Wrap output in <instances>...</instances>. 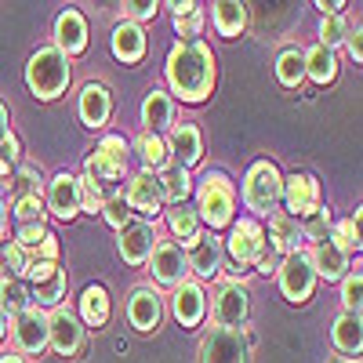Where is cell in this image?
<instances>
[{"label":"cell","instance_id":"cell-1","mask_svg":"<svg viewBox=\"0 0 363 363\" xmlns=\"http://www.w3.org/2000/svg\"><path fill=\"white\" fill-rule=\"evenodd\" d=\"M167 84L182 102H203L215 91V55L203 40H178L167 55Z\"/></svg>","mask_w":363,"mask_h":363},{"label":"cell","instance_id":"cell-2","mask_svg":"<svg viewBox=\"0 0 363 363\" xmlns=\"http://www.w3.org/2000/svg\"><path fill=\"white\" fill-rule=\"evenodd\" d=\"M233 215H236V186L225 171H207L196 189V218L207 222L211 233H215L233 225Z\"/></svg>","mask_w":363,"mask_h":363},{"label":"cell","instance_id":"cell-3","mask_svg":"<svg viewBox=\"0 0 363 363\" xmlns=\"http://www.w3.org/2000/svg\"><path fill=\"white\" fill-rule=\"evenodd\" d=\"M26 84H29V91H33L40 102L58 99L69 87V58L58 48L33 51V55H29V62H26Z\"/></svg>","mask_w":363,"mask_h":363},{"label":"cell","instance_id":"cell-4","mask_svg":"<svg viewBox=\"0 0 363 363\" xmlns=\"http://www.w3.org/2000/svg\"><path fill=\"white\" fill-rule=\"evenodd\" d=\"M280 189H284V174L277 171V164L269 160H258L251 164L247 178H244V203L247 211H255V215H272L280 203Z\"/></svg>","mask_w":363,"mask_h":363},{"label":"cell","instance_id":"cell-5","mask_svg":"<svg viewBox=\"0 0 363 363\" xmlns=\"http://www.w3.org/2000/svg\"><path fill=\"white\" fill-rule=\"evenodd\" d=\"M128 157H131V145L120 135H106L95 149H91L84 174H91L95 182H102L106 189H113L116 182L124 178V171H128Z\"/></svg>","mask_w":363,"mask_h":363},{"label":"cell","instance_id":"cell-6","mask_svg":"<svg viewBox=\"0 0 363 363\" xmlns=\"http://www.w3.org/2000/svg\"><path fill=\"white\" fill-rule=\"evenodd\" d=\"M280 291L287 301H294V306H301V301H309L313 291H316V269L309 262V251H294V255H284L280 262Z\"/></svg>","mask_w":363,"mask_h":363},{"label":"cell","instance_id":"cell-7","mask_svg":"<svg viewBox=\"0 0 363 363\" xmlns=\"http://www.w3.org/2000/svg\"><path fill=\"white\" fill-rule=\"evenodd\" d=\"M222 247H225V255L233 258V269L244 272L247 265L258 262V255H262V247H265V229H262V222H258V218H240V222H233L229 240H222Z\"/></svg>","mask_w":363,"mask_h":363},{"label":"cell","instance_id":"cell-8","mask_svg":"<svg viewBox=\"0 0 363 363\" xmlns=\"http://www.w3.org/2000/svg\"><path fill=\"white\" fill-rule=\"evenodd\" d=\"M280 200H284V207H287V215L298 218V222L309 218V215H316V211L323 207L316 174H309V171L287 174V178H284V189H280Z\"/></svg>","mask_w":363,"mask_h":363},{"label":"cell","instance_id":"cell-9","mask_svg":"<svg viewBox=\"0 0 363 363\" xmlns=\"http://www.w3.org/2000/svg\"><path fill=\"white\" fill-rule=\"evenodd\" d=\"M247 352H251V342L244 330L215 327L200 342V363H247Z\"/></svg>","mask_w":363,"mask_h":363},{"label":"cell","instance_id":"cell-10","mask_svg":"<svg viewBox=\"0 0 363 363\" xmlns=\"http://www.w3.org/2000/svg\"><path fill=\"white\" fill-rule=\"evenodd\" d=\"M84 342H87V327L80 323V316L62 309V306L51 309V316H48V345L58 356H77L84 349Z\"/></svg>","mask_w":363,"mask_h":363},{"label":"cell","instance_id":"cell-11","mask_svg":"<svg viewBox=\"0 0 363 363\" xmlns=\"http://www.w3.org/2000/svg\"><path fill=\"white\" fill-rule=\"evenodd\" d=\"M11 342L22 356H40L48 349V313L37 309V306H29L26 313H18L11 323Z\"/></svg>","mask_w":363,"mask_h":363},{"label":"cell","instance_id":"cell-12","mask_svg":"<svg viewBox=\"0 0 363 363\" xmlns=\"http://www.w3.org/2000/svg\"><path fill=\"white\" fill-rule=\"evenodd\" d=\"M186 269L196 272L200 280H215L218 272L225 269V247H222V236L215 233H200L193 244L186 247Z\"/></svg>","mask_w":363,"mask_h":363},{"label":"cell","instance_id":"cell-13","mask_svg":"<svg viewBox=\"0 0 363 363\" xmlns=\"http://www.w3.org/2000/svg\"><path fill=\"white\" fill-rule=\"evenodd\" d=\"M149 272H153V280L160 287H178L182 280H186V251H182V244H174V240H157L153 255H149Z\"/></svg>","mask_w":363,"mask_h":363},{"label":"cell","instance_id":"cell-14","mask_svg":"<svg viewBox=\"0 0 363 363\" xmlns=\"http://www.w3.org/2000/svg\"><path fill=\"white\" fill-rule=\"evenodd\" d=\"M247 287L240 284V280H225L215 294V323L225 327V330H240L247 320V309H251V301H247Z\"/></svg>","mask_w":363,"mask_h":363},{"label":"cell","instance_id":"cell-15","mask_svg":"<svg viewBox=\"0 0 363 363\" xmlns=\"http://www.w3.org/2000/svg\"><path fill=\"white\" fill-rule=\"evenodd\" d=\"M116 247H120V258H124L128 265H145L149 262V255H153V247H157V229H153V222H128L124 229L116 233Z\"/></svg>","mask_w":363,"mask_h":363},{"label":"cell","instance_id":"cell-16","mask_svg":"<svg viewBox=\"0 0 363 363\" xmlns=\"http://www.w3.org/2000/svg\"><path fill=\"white\" fill-rule=\"evenodd\" d=\"M124 203L131 207V215L138 211V215H145V218H157L160 207H164V196H160V186H157V174L142 167V171L128 182Z\"/></svg>","mask_w":363,"mask_h":363},{"label":"cell","instance_id":"cell-17","mask_svg":"<svg viewBox=\"0 0 363 363\" xmlns=\"http://www.w3.org/2000/svg\"><path fill=\"white\" fill-rule=\"evenodd\" d=\"M164 145H167V157H174V164L186 167V171L196 167L200 157H203V138L193 124H171Z\"/></svg>","mask_w":363,"mask_h":363},{"label":"cell","instance_id":"cell-18","mask_svg":"<svg viewBox=\"0 0 363 363\" xmlns=\"http://www.w3.org/2000/svg\"><path fill=\"white\" fill-rule=\"evenodd\" d=\"M48 211L55 218H62V222H69V218H77L80 215V186H77V178L73 174H55L51 182H48Z\"/></svg>","mask_w":363,"mask_h":363},{"label":"cell","instance_id":"cell-19","mask_svg":"<svg viewBox=\"0 0 363 363\" xmlns=\"http://www.w3.org/2000/svg\"><path fill=\"white\" fill-rule=\"evenodd\" d=\"M77 113L84 120V128H106L109 116H113V95L106 84H84L80 91V102H77Z\"/></svg>","mask_w":363,"mask_h":363},{"label":"cell","instance_id":"cell-20","mask_svg":"<svg viewBox=\"0 0 363 363\" xmlns=\"http://www.w3.org/2000/svg\"><path fill=\"white\" fill-rule=\"evenodd\" d=\"M171 313L182 327H196L207 313V298H203V287L196 280H182L171 294Z\"/></svg>","mask_w":363,"mask_h":363},{"label":"cell","instance_id":"cell-21","mask_svg":"<svg viewBox=\"0 0 363 363\" xmlns=\"http://www.w3.org/2000/svg\"><path fill=\"white\" fill-rule=\"evenodd\" d=\"M160 316H164V306H160V294L153 287H135L131 291V301H128V320L135 330L149 335V330L160 327Z\"/></svg>","mask_w":363,"mask_h":363},{"label":"cell","instance_id":"cell-22","mask_svg":"<svg viewBox=\"0 0 363 363\" xmlns=\"http://www.w3.org/2000/svg\"><path fill=\"white\" fill-rule=\"evenodd\" d=\"M55 48L62 51L66 58L69 55H80L87 48V22L77 8H66L62 15L55 18Z\"/></svg>","mask_w":363,"mask_h":363},{"label":"cell","instance_id":"cell-23","mask_svg":"<svg viewBox=\"0 0 363 363\" xmlns=\"http://www.w3.org/2000/svg\"><path fill=\"white\" fill-rule=\"evenodd\" d=\"M142 124H145L149 135L171 131V124H174V102H171L167 91L153 87V91L145 95V102H142Z\"/></svg>","mask_w":363,"mask_h":363},{"label":"cell","instance_id":"cell-24","mask_svg":"<svg viewBox=\"0 0 363 363\" xmlns=\"http://www.w3.org/2000/svg\"><path fill=\"white\" fill-rule=\"evenodd\" d=\"M109 48H113V55H116L124 66L142 62V55H145V33H142V26L120 22V26L113 29V37H109Z\"/></svg>","mask_w":363,"mask_h":363},{"label":"cell","instance_id":"cell-25","mask_svg":"<svg viewBox=\"0 0 363 363\" xmlns=\"http://www.w3.org/2000/svg\"><path fill=\"white\" fill-rule=\"evenodd\" d=\"M265 240H269V244L277 247L280 255H294L298 244H301V222L291 218L287 211H272V215H269V233H265Z\"/></svg>","mask_w":363,"mask_h":363},{"label":"cell","instance_id":"cell-26","mask_svg":"<svg viewBox=\"0 0 363 363\" xmlns=\"http://www.w3.org/2000/svg\"><path fill=\"white\" fill-rule=\"evenodd\" d=\"M309 262H313V269H316V280L323 277V280H342L345 272H349V255H342L330 240H323V244H313V251H309Z\"/></svg>","mask_w":363,"mask_h":363},{"label":"cell","instance_id":"cell-27","mask_svg":"<svg viewBox=\"0 0 363 363\" xmlns=\"http://www.w3.org/2000/svg\"><path fill=\"white\" fill-rule=\"evenodd\" d=\"M330 342H335V349L342 356L356 359L359 349H363V323H359V316L356 313H342L335 320V327H330Z\"/></svg>","mask_w":363,"mask_h":363},{"label":"cell","instance_id":"cell-28","mask_svg":"<svg viewBox=\"0 0 363 363\" xmlns=\"http://www.w3.org/2000/svg\"><path fill=\"white\" fill-rule=\"evenodd\" d=\"M157 186H160V196L164 203H186V196L193 193V178L186 167H178V164H164L160 174H157Z\"/></svg>","mask_w":363,"mask_h":363},{"label":"cell","instance_id":"cell-29","mask_svg":"<svg viewBox=\"0 0 363 363\" xmlns=\"http://www.w3.org/2000/svg\"><path fill=\"white\" fill-rule=\"evenodd\" d=\"M80 323L84 327H106L109 323V294L102 284H91L80 294Z\"/></svg>","mask_w":363,"mask_h":363},{"label":"cell","instance_id":"cell-30","mask_svg":"<svg viewBox=\"0 0 363 363\" xmlns=\"http://www.w3.org/2000/svg\"><path fill=\"white\" fill-rule=\"evenodd\" d=\"M29 298H33L37 309H58V306H62V298H66V272L55 269L51 277H44L40 284L29 287Z\"/></svg>","mask_w":363,"mask_h":363},{"label":"cell","instance_id":"cell-31","mask_svg":"<svg viewBox=\"0 0 363 363\" xmlns=\"http://www.w3.org/2000/svg\"><path fill=\"white\" fill-rule=\"evenodd\" d=\"M211 18H215V29L222 37H240V29L247 26V8L236 4V0H218Z\"/></svg>","mask_w":363,"mask_h":363},{"label":"cell","instance_id":"cell-32","mask_svg":"<svg viewBox=\"0 0 363 363\" xmlns=\"http://www.w3.org/2000/svg\"><path fill=\"white\" fill-rule=\"evenodd\" d=\"M306 55V77H313L316 84H330L338 77V58L335 51H327V48H313V51H301Z\"/></svg>","mask_w":363,"mask_h":363},{"label":"cell","instance_id":"cell-33","mask_svg":"<svg viewBox=\"0 0 363 363\" xmlns=\"http://www.w3.org/2000/svg\"><path fill=\"white\" fill-rule=\"evenodd\" d=\"M167 225H171L174 240H182L186 247L200 236V218H196V211H193V207H186V203H174V207L167 211Z\"/></svg>","mask_w":363,"mask_h":363},{"label":"cell","instance_id":"cell-34","mask_svg":"<svg viewBox=\"0 0 363 363\" xmlns=\"http://www.w3.org/2000/svg\"><path fill=\"white\" fill-rule=\"evenodd\" d=\"M33 306V298H29V287L26 280H0V309L8 316H18Z\"/></svg>","mask_w":363,"mask_h":363},{"label":"cell","instance_id":"cell-35","mask_svg":"<svg viewBox=\"0 0 363 363\" xmlns=\"http://www.w3.org/2000/svg\"><path fill=\"white\" fill-rule=\"evenodd\" d=\"M135 153H138V160L145 164V171H153V167H164V164H167V145H164L160 135L142 131V135L135 138Z\"/></svg>","mask_w":363,"mask_h":363},{"label":"cell","instance_id":"cell-36","mask_svg":"<svg viewBox=\"0 0 363 363\" xmlns=\"http://www.w3.org/2000/svg\"><path fill=\"white\" fill-rule=\"evenodd\" d=\"M40 171L29 167V164H18L11 171V182H8V196L18 200V196H40Z\"/></svg>","mask_w":363,"mask_h":363},{"label":"cell","instance_id":"cell-37","mask_svg":"<svg viewBox=\"0 0 363 363\" xmlns=\"http://www.w3.org/2000/svg\"><path fill=\"white\" fill-rule=\"evenodd\" d=\"M29 258L15 240H0V280H22Z\"/></svg>","mask_w":363,"mask_h":363},{"label":"cell","instance_id":"cell-38","mask_svg":"<svg viewBox=\"0 0 363 363\" xmlns=\"http://www.w3.org/2000/svg\"><path fill=\"white\" fill-rule=\"evenodd\" d=\"M277 80H280L284 87H298L301 80H306V55L294 51V48H287V51L277 58Z\"/></svg>","mask_w":363,"mask_h":363},{"label":"cell","instance_id":"cell-39","mask_svg":"<svg viewBox=\"0 0 363 363\" xmlns=\"http://www.w3.org/2000/svg\"><path fill=\"white\" fill-rule=\"evenodd\" d=\"M330 244H335L342 255H352V251H359V211L352 218H342V222H335V229H330Z\"/></svg>","mask_w":363,"mask_h":363},{"label":"cell","instance_id":"cell-40","mask_svg":"<svg viewBox=\"0 0 363 363\" xmlns=\"http://www.w3.org/2000/svg\"><path fill=\"white\" fill-rule=\"evenodd\" d=\"M77 186H80V211H91V215H95V211H102L106 200L113 196V193L102 186V182H95L91 174H80Z\"/></svg>","mask_w":363,"mask_h":363},{"label":"cell","instance_id":"cell-41","mask_svg":"<svg viewBox=\"0 0 363 363\" xmlns=\"http://www.w3.org/2000/svg\"><path fill=\"white\" fill-rule=\"evenodd\" d=\"M345 29H349V22H345L342 15H327L323 26H320V48L335 51V48L345 40Z\"/></svg>","mask_w":363,"mask_h":363},{"label":"cell","instance_id":"cell-42","mask_svg":"<svg viewBox=\"0 0 363 363\" xmlns=\"http://www.w3.org/2000/svg\"><path fill=\"white\" fill-rule=\"evenodd\" d=\"M11 215L18 218V225L44 222V200L40 196H18V200H11Z\"/></svg>","mask_w":363,"mask_h":363},{"label":"cell","instance_id":"cell-43","mask_svg":"<svg viewBox=\"0 0 363 363\" xmlns=\"http://www.w3.org/2000/svg\"><path fill=\"white\" fill-rule=\"evenodd\" d=\"M359 294H363L359 269L356 272H345V277H342V306H345V313H356L359 316Z\"/></svg>","mask_w":363,"mask_h":363},{"label":"cell","instance_id":"cell-44","mask_svg":"<svg viewBox=\"0 0 363 363\" xmlns=\"http://www.w3.org/2000/svg\"><path fill=\"white\" fill-rule=\"evenodd\" d=\"M301 236L313 240V244H323V240L330 236V218H327V211H323V207L316 211V215L301 218Z\"/></svg>","mask_w":363,"mask_h":363},{"label":"cell","instance_id":"cell-45","mask_svg":"<svg viewBox=\"0 0 363 363\" xmlns=\"http://www.w3.org/2000/svg\"><path fill=\"white\" fill-rule=\"evenodd\" d=\"M102 218L120 233V229H124V225L131 222V207L124 203V196H109V200H106V207H102Z\"/></svg>","mask_w":363,"mask_h":363},{"label":"cell","instance_id":"cell-46","mask_svg":"<svg viewBox=\"0 0 363 363\" xmlns=\"http://www.w3.org/2000/svg\"><path fill=\"white\" fill-rule=\"evenodd\" d=\"M157 0H128L124 8H120V15H124V22H131V26H138V22H149L157 15Z\"/></svg>","mask_w":363,"mask_h":363},{"label":"cell","instance_id":"cell-47","mask_svg":"<svg viewBox=\"0 0 363 363\" xmlns=\"http://www.w3.org/2000/svg\"><path fill=\"white\" fill-rule=\"evenodd\" d=\"M48 236V229H44V222H26V225H18V233H15V244L22 247V251H37V244Z\"/></svg>","mask_w":363,"mask_h":363},{"label":"cell","instance_id":"cell-48","mask_svg":"<svg viewBox=\"0 0 363 363\" xmlns=\"http://www.w3.org/2000/svg\"><path fill=\"white\" fill-rule=\"evenodd\" d=\"M174 29H178V37H186V44L196 40V37H200V29H203V11L193 8L189 15H178V18H174Z\"/></svg>","mask_w":363,"mask_h":363},{"label":"cell","instance_id":"cell-49","mask_svg":"<svg viewBox=\"0 0 363 363\" xmlns=\"http://www.w3.org/2000/svg\"><path fill=\"white\" fill-rule=\"evenodd\" d=\"M280 262H284V255H280V251H277V247H272L269 240H265V247H262V255H258L255 269H258V272H265V277H269V272H277V269H280Z\"/></svg>","mask_w":363,"mask_h":363},{"label":"cell","instance_id":"cell-50","mask_svg":"<svg viewBox=\"0 0 363 363\" xmlns=\"http://www.w3.org/2000/svg\"><path fill=\"white\" fill-rule=\"evenodd\" d=\"M0 160H8L11 167H18V160H22V145H18L15 131H8L4 142H0Z\"/></svg>","mask_w":363,"mask_h":363},{"label":"cell","instance_id":"cell-51","mask_svg":"<svg viewBox=\"0 0 363 363\" xmlns=\"http://www.w3.org/2000/svg\"><path fill=\"white\" fill-rule=\"evenodd\" d=\"M342 44L349 48V55L356 58V62H363V40H359V22L345 29V40H342Z\"/></svg>","mask_w":363,"mask_h":363},{"label":"cell","instance_id":"cell-52","mask_svg":"<svg viewBox=\"0 0 363 363\" xmlns=\"http://www.w3.org/2000/svg\"><path fill=\"white\" fill-rule=\"evenodd\" d=\"M33 255H37V262H55V258H58V236H51V233H48V236L40 240V244H37V251H33Z\"/></svg>","mask_w":363,"mask_h":363},{"label":"cell","instance_id":"cell-53","mask_svg":"<svg viewBox=\"0 0 363 363\" xmlns=\"http://www.w3.org/2000/svg\"><path fill=\"white\" fill-rule=\"evenodd\" d=\"M4 233H8V193L0 189V240H4Z\"/></svg>","mask_w":363,"mask_h":363},{"label":"cell","instance_id":"cell-54","mask_svg":"<svg viewBox=\"0 0 363 363\" xmlns=\"http://www.w3.org/2000/svg\"><path fill=\"white\" fill-rule=\"evenodd\" d=\"M11 131V116H8V106L0 102V142H4V135Z\"/></svg>","mask_w":363,"mask_h":363},{"label":"cell","instance_id":"cell-55","mask_svg":"<svg viewBox=\"0 0 363 363\" xmlns=\"http://www.w3.org/2000/svg\"><path fill=\"white\" fill-rule=\"evenodd\" d=\"M193 8H200V4H193V0H182V4H171V11H174V18H178V15H189Z\"/></svg>","mask_w":363,"mask_h":363},{"label":"cell","instance_id":"cell-56","mask_svg":"<svg viewBox=\"0 0 363 363\" xmlns=\"http://www.w3.org/2000/svg\"><path fill=\"white\" fill-rule=\"evenodd\" d=\"M8 323H11V320H8V313L0 309V342H4V335H8Z\"/></svg>","mask_w":363,"mask_h":363},{"label":"cell","instance_id":"cell-57","mask_svg":"<svg viewBox=\"0 0 363 363\" xmlns=\"http://www.w3.org/2000/svg\"><path fill=\"white\" fill-rule=\"evenodd\" d=\"M0 363H22V356H15V352H8V356H0Z\"/></svg>","mask_w":363,"mask_h":363}]
</instances>
